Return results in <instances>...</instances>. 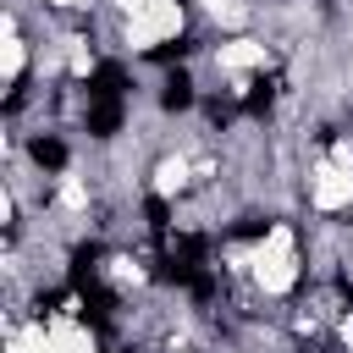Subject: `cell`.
<instances>
[{
	"mask_svg": "<svg viewBox=\"0 0 353 353\" xmlns=\"http://www.w3.org/2000/svg\"><path fill=\"white\" fill-rule=\"evenodd\" d=\"M116 127H121V99H94L88 105V132L94 138H110Z\"/></svg>",
	"mask_w": 353,
	"mask_h": 353,
	"instance_id": "6da1fadb",
	"label": "cell"
},
{
	"mask_svg": "<svg viewBox=\"0 0 353 353\" xmlns=\"http://www.w3.org/2000/svg\"><path fill=\"white\" fill-rule=\"evenodd\" d=\"M121 88H127V72H121L116 61H105V66L94 72V83H88L94 99H121Z\"/></svg>",
	"mask_w": 353,
	"mask_h": 353,
	"instance_id": "7a4b0ae2",
	"label": "cell"
},
{
	"mask_svg": "<svg viewBox=\"0 0 353 353\" xmlns=\"http://www.w3.org/2000/svg\"><path fill=\"white\" fill-rule=\"evenodd\" d=\"M160 105H165V110H188V105H193V83H188L182 72H171L165 88H160Z\"/></svg>",
	"mask_w": 353,
	"mask_h": 353,
	"instance_id": "3957f363",
	"label": "cell"
},
{
	"mask_svg": "<svg viewBox=\"0 0 353 353\" xmlns=\"http://www.w3.org/2000/svg\"><path fill=\"white\" fill-rule=\"evenodd\" d=\"M33 160H39L44 171H61V165H66V143H55V138H33Z\"/></svg>",
	"mask_w": 353,
	"mask_h": 353,
	"instance_id": "277c9868",
	"label": "cell"
},
{
	"mask_svg": "<svg viewBox=\"0 0 353 353\" xmlns=\"http://www.w3.org/2000/svg\"><path fill=\"white\" fill-rule=\"evenodd\" d=\"M270 99H276V83H265V77H259V83L248 88V99H243V110H248V116H265V110H270Z\"/></svg>",
	"mask_w": 353,
	"mask_h": 353,
	"instance_id": "5b68a950",
	"label": "cell"
},
{
	"mask_svg": "<svg viewBox=\"0 0 353 353\" xmlns=\"http://www.w3.org/2000/svg\"><path fill=\"white\" fill-rule=\"evenodd\" d=\"M188 55V39H171V44H154V61L160 66H171V61H182Z\"/></svg>",
	"mask_w": 353,
	"mask_h": 353,
	"instance_id": "8992f818",
	"label": "cell"
},
{
	"mask_svg": "<svg viewBox=\"0 0 353 353\" xmlns=\"http://www.w3.org/2000/svg\"><path fill=\"white\" fill-rule=\"evenodd\" d=\"M143 215H149V226H154V232L165 237V221H171V210H165V199H149V204H143Z\"/></svg>",
	"mask_w": 353,
	"mask_h": 353,
	"instance_id": "52a82bcc",
	"label": "cell"
}]
</instances>
